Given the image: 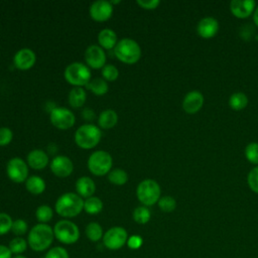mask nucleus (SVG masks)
Returning <instances> with one entry per match:
<instances>
[{
    "instance_id": "obj_12",
    "label": "nucleus",
    "mask_w": 258,
    "mask_h": 258,
    "mask_svg": "<svg viewBox=\"0 0 258 258\" xmlns=\"http://www.w3.org/2000/svg\"><path fill=\"white\" fill-rule=\"evenodd\" d=\"M85 60L92 69H103L106 63V54L101 46L92 44L85 51Z\"/></svg>"
},
{
    "instance_id": "obj_18",
    "label": "nucleus",
    "mask_w": 258,
    "mask_h": 258,
    "mask_svg": "<svg viewBox=\"0 0 258 258\" xmlns=\"http://www.w3.org/2000/svg\"><path fill=\"white\" fill-rule=\"evenodd\" d=\"M219 30V22L214 17H205L200 20L197 26L198 34L203 38L214 37Z\"/></svg>"
},
{
    "instance_id": "obj_2",
    "label": "nucleus",
    "mask_w": 258,
    "mask_h": 258,
    "mask_svg": "<svg viewBox=\"0 0 258 258\" xmlns=\"http://www.w3.org/2000/svg\"><path fill=\"white\" fill-rule=\"evenodd\" d=\"M55 212L63 218H74L84 210L83 199L75 192H66L55 202Z\"/></svg>"
},
{
    "instance_id": "obj_47",
    "label": "nucleus",
    "mask_w": 258,
    "mask_h": 258,
    "mask_svg": "<svg viewBox=\"0 0 258 258\" xmlns=\"http://www.w3.org/2000/svg\"><path fill=\"white\" fill-rule=\"evenodd\" d=\"M257 40H258V36H257Z\"/></svg>"
},
{
    "instance_id": "obj_8",
    "label": "nucleus",
    "mask_w": 258,
    "mask_h": 258,
    "mask_svg": "<svg viewBox=\"0 0 258 258\" xmlns=\"http://www.w3.org/2000/svg\"><path fill=\"white\" fill-rule=\"evenodd\" d=\"M113 160L109 152L97 150L93 152L88 159V168L94 175L101 176L110 172Z\"/></svg>"
},
{
    "instance_id": "obj_30",
    "label": "nucleus",
    "mask_w": 258,
    "mask_h": 258,
    "mask_svg": "<svg viewBox=\"0 0 258 258\" xmlns=\"http://www.w3.org/2000/svg\"><path fill=\"white\" fill-rule=\"evenodd\" d=\"M132 217H133V220H134L137 224L144 225V224H146V223L149 222L150 217H151V214H150V211L148 210L147 207H145V206H140V207H137V208L133 211Z\"/></svg>"
},
{
    "instance_id": "obj_7",
    "label": "nucleus",
    "mask_w": 258,
    "mask_h": 258,
    "mask_svg": "<svg viewBox=\"0 0 258 258\" xmlns=\"http://www.w3.org/2000/svg\"><path fill=\"white\" fill-rule=\"evenodd\" d=\"M64 79L73 86H86L91 81V71L88 66L83 62L75 61L66 68Z\"/></svg>"
},
{
    "instance_id": "obj_36",
    "label": "nucleus",
    "mask_w": 258,
    "mask_h": 258,
    "mask_svg": "<svg viewBox=\"0 0 258 258\" xmlns=\"http://www.w3.org/2000/svg\"><path fill=\"white\" fill-rule=\"evenodd\" d=\"M13 221L11 217L6 213H0V236L7 234L11 231Z\"/></svg>"
},
{
    "instance_id": "obj_41",
    "label": "nucleus",
    "mask_w": 258,
    "mask_h": 258,
    "mask_svg": "<svg viewBox=\"0 0 258 258\" xmlns=\"http://www.w3.org/2000/svg\"><path fill=\"white\" fill-rule=\"evenodd\" d=\"M142 244H143V240L138 235H132V236L128 237V240L126 243V245L132 250L139 249L142 246Z\"/></svg>"
},
{
    "instance_id": "obj_22",
    "label": "nucleus",
    "mask_w": 258,
    "mask_h": 258,
    "mask_svg": "<svg viewBox=\"0 0 258 258\" xmlns=\"http://www.w3.org/2000/svg\"><path fill=\"white\" fill-rule=\"evenodd\" d=\"M118 122V115L114 110H104L98 118V124L103 129H111Z\"/></svg>"
},
{
    "instance_id": "obj_9",
    "label": "nucleus",
    "mask_w": 258,
    "mask_h": 258,
    "mask_svg": "<svg viewBox=\"0 0 258 258\" xmlns=\"http://www.w3.org/2000/svg\"><path fill=\"white\" fill-rule=\"evenodd\" d=\"M103 244L109 250H119L126 245L128 233L123 227H112L104 233Z\"/></svg>"
},
{
    "instance_id": "obj_16",
    "label": "nucleus",
    "mask_w": 258,
    "mask_h": 258,
    "mask_svg": "<svg viewBox=\"0 0 258 258\" xmlns=\"http://www.w3.org/2000/svg\"><path fill=\"white\" fill-rule=\"evenodd\" d=\"M35 60H36V55L34 51L27 47L19 49L13 57L14 66L21 71H26L32 68L35 63Z\"/></svg>"
},
{
    "instance_id": "obj_37",
    "label": "nucleus",
    "mask_w": 258,
    "mask_h": 258,
    "mask_svg": "<svg viewBox=\"0 0 258 258\" xmlns=\"http://www.w3.org/2000/svg\"><path fill=\"white\" fill-rule=\"evenodd\" d=\"M44 258H70V255L66 248L60 246H55L50 248L46 252V254L44 255Z\"/></svg>"
},
{
    "instance_id": "obj_25",
    "label": "nucleus",
    "mask_w": 258,
    "mask_h": 258,
    "mask_svg": "<svg viewBox=\"0 0 258 258\" xmlns=\"http://www.w3.org/2000/svg\"><path fill=\"white\" fill-rule=\"evenodd\" d=\"M86 236L87 238L92 241V242H98L101 239H103L104 233H103V228L101 225L97 222H91L87 225L86 227Z\"/></svg>"
},
{
    "instance_id": "obj_27",
    "label": "nucleus",
    "mask_w": 258,
    "mask_h": 258,
    "mask_svg": "<svg viewBox=\"0 0 258 258\" xmlns=\"http://www.w3.org/2000/svg\"><path fill=\"white\" fill-rule=\"evenodd\" d=\"M84 210L90 215H97L103 210V202L98 197H91L84 202Z\"/></svg>"
},
{
    "instance_id": "obj_1",
    "label": "nucleus",
    "mask_w": 258,
    "mask_h": 258,
    "mask_svg": "<svg viewBox=\"0 0 258 258\" xmlns=\"http://www.w3.org/2000/svg\"><path fill=\"white\" fill-rule=\"evenodd\" d=\"M54 239L53 229L47 224H36L28 232V246L35 252H42L50 247Z\"/></svg>"
},
{
    "instance_id": "obj_42",
    "label": "nucleus",
    "mask_w": 258,
    "mask_h": 258,
    "mask_svg": "<svg viewBox=\"0 0 258 258\" xmlns=\"http://www.w3.org/2000/svg\"><path fill=\"white\" fill-rule=\"evenodd\" d=\"M137 4L146 10H153L157 8V6L160 4V1L158 0H138Z\"/></svg>"
},
{
    "instance_id": "obj_20",
    "label": "nucleus",
    "mask_w": 258,
    "mask_h": 258,
    "mask_svg": "<svg viewBox=\"0 0 258 258\" xmlns=\"http://www.w3.org/2000/svg\"><path fill=\"white\" fill-rule=\"evenodd\" d=\"M76 190L81 198L88 199L93 197L96 190V185L91 177L81 176L76 181Z\"/></svg>"
},
{
    "instance_id": "obj_32",
    "label": "nucleus",
    "mask_w": 258,
    "mask_h": 258,
    "mask_svg": "<svg viewBox=\"0 0 258 258\" xmlns=\"http://www.w3.org/2000/svg\"><path fill=\"white\" fill-rule=\"evenodd\" d=\"M52 209L47 205H41L35 211V217L37 221L41 224H46L47 222H49L52 219Z\"/></svg>"
},
{
    "instance_id": "obj_21",
    "label": "nucleus",
    "mask_w": 258,
    "mask_h": 258,
    "mask_svg": "<svg viewBox=\"0 0 258 258\" xmlns=\"http://www.w3.org/2000/svg\"><path fill=\"white\" fill-rule=\"evenodd\" d=\"M98 42L105 49H112L117 44V34L110 28L102 29L98 34Z\"/></svg>"
},
{
    "instance_id": "obj_4",
    "label": "nucleus",
    "mask_w": 258,
    "mask_h": 258,
    "mask_svg": "<svg viewBox=\"0 0 258 258\" xmlns=\"http://www.w3.org/2000/svg\"><path fill=\"white\" fill-rule=\"evenodd\" d=\"M101 130L94 124H84L75 133V142L83 149H91L101 140Z\"/></svg>"
},
{
    "instance_id": "obj_43",
    "label": "nucleus",
    "mask_w": 258,
    "mask_h": 258,
    "mask_svg": "<svg viewBox=\"0 0 258 258\" xmlns=\"http://www.w3.org/2000/svg\"><path fill=\"white\" fill-rule=\"evenodd\" d=\"M0 258H12V253L8 246L0 244Z\"/></svg>"
},
{
    "instance_id": "obj_34",
    "label": "nucleus",
    "mask_w": 258,
    "mask_h": 258,
    "mask_svg": "<svg viewBox=\"0 0 258 258\" xmlns=\"http://www.w3.org/2000/svg\"><path fill=\"white\" fill-rule=\"evenodd\" d=\"M245 155L249 162L253 164H258V143H249L245 148Z\"/></svg>"
},
{
    "instance_id": "obj_29",
    "label": "nucleus",
    "mask_w": 258,
    "mask_h": 258,
    "mask_svg": "<svg viewBox=\"0 0 258 258\" xmlns=\"http://www.w3.org/2000/svg\"><path fill=\"white\" fill-rule=\"evenodd\" d=\"M108 180L116 185H123L128 180V174L121 168H115L108 173Z\"/></svg>"
},
{
    "instance_id": "obj_39",
    "label": "nucleus",
    "mask_w": 258,
    "mask_h": 258,
    "mask_svg": "<svg viewBox=\"0 0 258 258\" xmlns=\"http://www.w3.org/2000/svg\"><path fill=\"white\" fill-rule=\"evenodd\" d=\"M247 182L251 190L258 194V166L250 170L247 176Z\"/></svg>"
},
{
    "instance_id": "obj_28",
    "label": "nucleus",
    "mask_w": 258,
    "mask_h": 258,
    "mask_svg": "<svg viewBox=\"0 0 258 258\" xmlns=\"http://www.w3.org/2000/svg\"><path fill=\"white\" fill-rule=\"evenodd\" d=\"M229 105L233 110H242L248 105V98L244 93H234L229 99Z\"/></svg>"
},
{
    "instance_id": "obj_15",
    "label": "nucleus",
    "mask_w": 258,
    "mask_h": 258,
    "mask_svg": "<svg viewBox=\"0 0 258 258\" xmlns=\"http://www.w3.org/2000/svg\"><path fill=\"white\" fill-rule=\"evenodd\" d=\"M256 8L254 0H233L230 3V10L237 18H247Z\"/></svg>"
},
{
    "instance_id": "obj_17",
    "label": "nucleus",
    "mask_w": 258,
    "mask_h": 258,
    "mask_svg": "<svg viewBox=\"0 0 258 258\" xmlns=\"http://www.w3.org/2000/svg\"><path fill=\"white\" fill-rule=\"evenodd\" d=\"M204 105V96L198 91L187 93L182 101V109L187 114H195L199 112Z\"/></svg>"
},
{
    "instance_id": "obj_38",
    "label": "nucleus",
    "mask_w": 258,
    "mask_h": 258,
    "mask_svg": "<svg viewBox=\"0 0 258 258\" xmlns=\"http://www.w3.org/2000/svg\"><path fill=\"white\" fill-rule=\"evenodd\" d=\"M27 228H28L27 223L24 220L17 219L15 221H13L11 231L13 232L14 235H16L17 237H20L27 232Z\"/></svg>"
},
{
    "instance_id": "obj_19",
    "label": "nucleus",
    "mask_w": 258,
    "mask_h": 258,
    "mask_svg": "<svg viewBox=\"0 0 258 258\" xmlns=\"http://www.w3.org/2000/svg\"><path fill=\"white\" fill-rule=\"evenodd\" d=\"M27 164L37 170L43 169L48 163V156L47 154L41 149H34L31 150L27 155Z\"/></svg>"
},
{
    "instance_id": "obj_13",
    "label": "nucleus",
    "mask_w": 258,
    "mask_h": 258,
    "mask_svg": "<svg viewBox=\"0 0 258 258\" xmlns=\"http://www.w3.org/2000/svg\"><path fill=\"white\" fill-rule=\"evenodd\" d=\"M113 13V6L110 1L99 0L92 3L90 7V16L92 19L102 22L108 20Z\"/></svg>"
},
{
    "instance_id": "obj_6",
    "label": "nucleus",
    "mask_w": 258,
    "mask_h": 258,
    "mask_svg": "<svg viewBox=\"0 0 258 258\" xmlns=\"http://www.w3.org/2000/svg\"><path fill=\"white\" fill-rule=\"evenodd\" d=\"M54 238L62 244L71 245L76 243L80 238V229L72 221L60 220L53 227Z\"/></svg>"
},
{
    "instance_id": "obj_45",
    "label": "nucleus",
    "mask_w": 258,
    "mask_h": 258,
    "mask_svg": "<svg viewBox=\"0 0 258 258\" xmlns=\"http://www.w3.org/2000/svg\"><path fill=\"white\" fill-rule=\"evenodd\" d=\"M253 21L256 24V26H258V6L255 8L254 10V14H253Z\"/></svg>"
},
{
    "instance_id": "obj_23",
    "label": "nucleus",
    "mask_w": 258,
    "mask_h": 258,
    "mask_svg": "<svg viewBox=\"0 0 258 258\" xmlns=\"http://www.w3.org/2000/svg\"><path fill=\"white\" fill-rule=\"evenodd\" d=\"M87 99L86 91L82 87H75L69 93V104L74 108L82 107Z\"/></svg>"
},
{
    "instance_id": "obj_11",
    "label": "nucleus",
    "mask_w": 258,
    "mask_h": 258,
    "mask_svg": "<svg viewBox=\"0 0 258 258\" xmlns=\"http://www.w3.org/2000/svg\"><path fill=\"white\" fill-rule=\"evenodd\" d=\"M8 177L14 182H23L28 178L27 163L19 157L11 158L6 166Z\"/></svg>"
},
{
    "instance_id": "obj_10",
    "label": "nucleus",
    "mask_w": 258,
    "mask_h": 258,
    "mask_svg": "<svg viewBox=\"0 0 258 258\" xmlns=\"http://www.w3.org/2000/svg\"><path fill=\"white\" fill-rule=\"evenodd\" d=\"M49 120L51 124L60 130H67L74 126L75 115L67 108L56 107L50 111Z\"/></svg>"
},
{
    "instance_id": "obj_44",
    "label": "nucleus",
    "mask_w": 258,
    "mask_h": 258,
    "mask_svg": "<svg viewBox=\"0 0 258 258\" xmlns=\"http://www.w3.org/2000/svg\"><path fill=\"white\" fill-rule=\"evenodd\" d=\"M83 117L87 120H92L94 117H95V114H94V111L90 110V109H85L84 112H83Z\"/></svg>"
},
{
    "instance_id": "obj_33",
    "label": "nucleus",
    "mask_w": 258,
    "mask_h": 258,
    "mask_svg": "<svg viewBox=\"0 0 258 258\" xmlns=\"http://www.w3.org/2000/svg\"><path fill=\"white\" fill-rule=\"evenodd\" d=\"M159 209L164 213H171L176 208V201L169 196H165L159 199L157 202Z\"/></svg>"
},
{
    "instance_id": "obj_46",
    "label": "nucleus",
    "mask_w": 258,
    "mask_h": 258,
    "mask_svg": "<svg viewBox=\"0 0 258 258\" xmlns=\"http://www.w3.org/2000/svg\"><path fill=\"white\" fill-rule=\"evenodd\" d=\"M12 258H26V257L23 256V255H15V256H13Z\"/></svg>"
},
{
    "instance_id": "obj_24",
    "label": "nucleus",
    "mask_w": 258,
    "mask_h": 258,
    "mask_svg": "<svg viewBox=\"0 0 258 258\" xmlns=\"http://www.w3.org/2000/svg\"><path fill=\"white\" fill-rule=\"evenodd\" d=\"M25 187L32 195H40L45 189V182L40 176L32 175L26 179Z\"/></svg>"
},
{
    "instance_id": "obj_5",
    "label": "nucleus",
    "mask_w": 258,
    "mask_h": 258,
    "mask_svg": "<svg viewBox=\"0 0 258 258\" xmlns=\"http://www.w3.org/2000/svg\"><path fill=\"white\" fill-rule=\"evenodd\" d=\"M160 186L153 179L142 180L136 188L137 199L145 207L153 206L156 204L160 199Z\"/></svg>"
},
{
    "instance_id": "obj_35",
    "label": "nucleus",
    "mask_w": 258,
    "mask_h": 258,
    "mask_svg": "<svg viewBox=\"0 0 258 258\" xmlns=\"http://www.w3.org/2000/svg\"><path fill=\"white\" fill-rule=\"evenodd\" d=\"M102 76L106 82H114L119 76V71L113 64H105L102 69Z\"/></svg>"
},
{
    "instance_id": "obj_3",
    "label": "nucleus",
    "mask_w": 258,
    "mask_h": 258,
    "mask_svg": "<svg viewBox=\"0 0 258 258\" xmlns=\"http://www.w3.org/2000/svg\"><path fill=\"white\" fill-rule=\"evenodd\" d=\"M116 57L127 64H133L140 59L141 48L139 44L131 38H123L119 40L114 47Z\"/></svg>"
},
{
    "instance_id": "obj_31",
    "label": "nucleus",
    "mask_w": 258,
    "mask_h": 258,
    "mask_svg": "<svg viewBox=\"0 0 258 258\" xmlns=\"http://www.w3.org/2000/svg\"><path fill=\"white\" fill-rule=\"evenodd\" d=\"M27 246H28L27 241L21 237L13 238L8 245L11 253L15 255H21L27 249Z\"/></svg>"
},
{
    "instance_id": "obj_26",
    "label": "nucleus",
    "mask_w": 258,
    "mask_h": 258,
    "mask_svg": "<svg viewBox=\"0 0 258 258\" xmlns=\"http://www.w3.org/2000/svg\"><path fill=\"white\" fill-rule=\"evenodd\" d=\"M86 88L97 96L105 95L108 92V84L104 79H101V78H96L91 80L86 85Z\"/></svg>"
},
{
    "instance_id": "obj_14",
    "label": "nucleus",
    "mask_w": 258,
    "mask_h": 258,
    "mask_svg": "<svg viewBox=\"0 0 258 258\" xmlns=\"http://www.w3.org/2000/svg\"><path fill=\"white\" fill-rule=\"evenodd\" d=\"M50 170L58 177H67L72 174L74 164L69 157L64 155H57L50 162Z\"/></svg>"
},
{
    "instance_id": "obj_40",
    "label": "nucleus",
    "mask_w": 258,
    "mask_h": 258,
    "mask_svg": "<svg viewBox=\"0 0 258 258\" xmlns=\"http://www.w3.org/2000/svg\"><path fill=\"white\" fill-rule=\"evenodd\" d=\"M13 138V133L8 127L0 128V146L8 145Z\"/></svg>"
}]
</instances>
